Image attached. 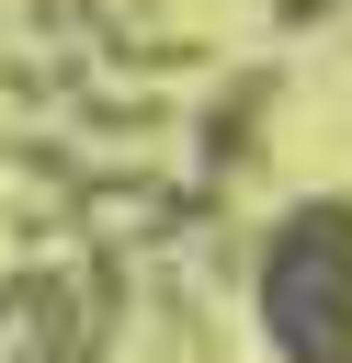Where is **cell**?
<instances>
[{"mask_svg": "<svg viewBox=\"0 0 352 363\" xmlns=\"http://www.w3.org/2000/svg\"><path fill=\"white\" fill-rule=\"evenodd\" d=\"M250 306H261L284 363H352V204L341 193H307L273 216Z\"/></svg>", "mask_w": 352, "mask_h": 363, "instance_id": "1", "label": "cell"}]
</instances>
